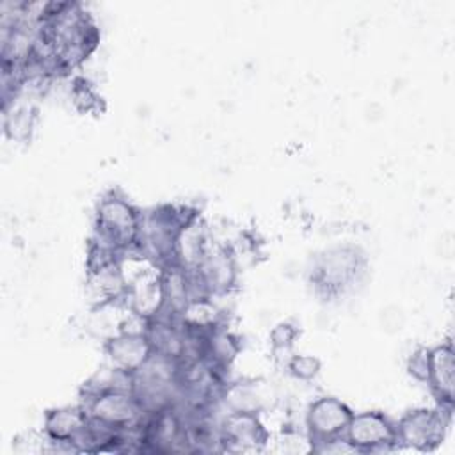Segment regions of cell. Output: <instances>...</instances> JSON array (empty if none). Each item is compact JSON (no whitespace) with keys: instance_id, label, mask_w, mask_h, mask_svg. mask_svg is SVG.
I'll use <instances>...</instances> for the list:
<instances>
[{"instance_id":"6da1fadb","label":"cell","mask_w":455,"mask_h":455,"mask_svg":"<svg viewBox=\"0 0 455 455\" xmlns=\"http://www.w3.org/2000/svg\"><path fill=\"white\" fill-rule=\"evenodd\" d=\"M142 212L133 206L123 194L108 192L96 206L94 242L124 254L135 251Z\"/></svg>"},{"instance_id":"7a4b0ae2","label":"cell","mask_w":455,"mask_h":455,"mask_svg":"<svg viewBox=\"0 0 455 455\" xmlns=\"http://www.w3.org/2000/svg\"><path fill=\"white\" fill-rule=\"evenodd\" d=\"M82 405L96 425L117 432L137 428L146 414L142 403L130 386L110 387L84 396Z\"/></svg>"},{"instance_id":"3957f363","label":"cell","mask_w":455,"mask_h":455,"mask_svg":"<svg viewBox=\"0 0 455 455\" xmlns=\"http://www.w3.org/2000/svg\"><path fill=\"white\" fill-rule=\"evenodd\" d=\"M451 421V411L444 407L414 409L405 412L396 423L398 444L416 451H434L446 437Z\"/></svg>"},{"instance_id":"277c9868","label":"cell","mask_w":455,"mask_h":455,"mask_svg":"<svg viewBox=\"0 0 455 455\" xmlns=\"http://www.w3.org/2000/svg\"><path fill=\"white\" fill-rule=\"evenodd\" d=\"M363 267L364 258L359 249L350 245L329 249L315 261L313 284L327 295L341 293L357 281Z\"/></svg>"},{"instance_id":"5b68a950","label":"cell","mask_w":455,"mask_h":455,"mask_svg":"<svg viewBox=\"0 0 455 455\" xmlns=\"http://www.w3.org/2000/svg\"><path fill=\"white\" fill-rule=\"evenodd\" d=\"M91 427L92 421L82 403L73 407H59L44 414L43 435L55 451H85Z\"/></svg>"},{"instance_id":"8992f818","label":"cell","mask_w":455,"mask_h":455,"mask_svg":"<svg viewBox=\"0 0 455 455\" xmlns=\"http://www.w3.org/2000/svg\"><path fill=\"white\" fill-rule=\"evenodd\" d=\"M197 297H219L233 290L238 272L233 254L228 247L210 243L204 256L194 270H188Z\"/></svg>"},{"instance_id":"52a82bcc","label":"cell","mask_w":455,"mask_h":455,"mask_svg":"<svg viewBox=\"0 0 455 455\" xmlns=\"http://www.w3.org/2000/svg\"><path fill=\"white\" fill-rule=\"evenodd\" d=\"M345 439L354 451H389L398 446L396 423L379 411H364L359 414L354 412L347 427Z\"/></svg>"},{"instance_id":"ba28073f","label":"cell","mask_w":455,"mask_h":455,"mask_svg":"<svg viewBox=\"0 0 455 455\" xmlns=\"http://www.w3.org/2000/svg\"><path fill=\"white\" fill-rule=\"evenodd\" d=\"M352 416L354 412L345 402L334 396L316 398L306 412V430L311 448L315 450L325 443L345 437Z\"/></svg>"},{"instance_id":"9c48e42d","label":"cell","mask_w":455,"mask_h":455,"mask_svg":"<svg viewBox=\"0 0 455 455\" xmlns=\"http://www.w3.org/2000/svg\"><path fill=\"white\" fill-rule=\"evenodd\" d=\"M105 352L114 368L135 375L153 357L155 350L146 329L119 331L105 341Z\"/></svg>"},{"instance_id":"30bf717a","label":"cell","mask_w":455,"mask_h":455,"mask_svg":"<svg viewBox=\"0 0 455 455\" xmlns=\"http://www.w3.org/2000/svg\"><path fill=\"white\" fill-rule=\"evenodd\" d=\"M268 441V432L258 414L228 412L219 425V444L228 451H259Z\"/></svg>"},{"instance_id":"8fae6325","label":"cell","mask_w":455,"mask_h":455,"mask_svg":"<svg viewBox=\"0 0 455 455\" xmlns=\"http://www.w3.org/2000/svg\"><path fill=\"white\" fill-rule=\"evenodd\" d=\"M427 384L439 405L453 411L455 400V350L451 341L428 348Z\"/></svg>"},{"instance_id":"7c38bea8","label":"cell","mask_w":455,"mask_h":455,"mask_svg":"<svg viewBox=\"0 0 455 455\" xmlns=\"http://www.w3.org/2000/svg\"><path fill=\"white\" fill-rule=\"evenodd\" d=\"M267 398L268 393L256 380L224 384L220 395V402L226 405L228 412L242 414H259L267 407Z\"/></svg>"},{"instance_id":"4fadbf2b","label":"cell","mask_w":455,"mask_h":455,"mask_svg":"<svg viewBox=\"0 0 455 455\" xmlns=\"http://www.w3.org/2000/svg\"><path fill=\"white\" fill-rule=\"evenodd\" d=\"M288 371L299 380H313L320 371V361L313 355H291L286 364Z\"/></svg>"},{"instance_id":"5bb4252c","label":"cell","mask_w":455,"mask_h":455,"mask_svg":"<svg viewBox=\"0 0 455 455\" xmlns=\"http://www.w3.org/2000/svg\"><path fill=\"white\" fill-rule=\"evenodd\" d=\"M299 334V329L293 325V323H288V322H283L279 325H275L270 332V343H272V348L274 350H288L295 338Z\"/></svg>"},{"instance_id":"9a60e30c","label":"cell","mask_w":455,"mask_h":455,"mask_svg":"<svg viewBox=\"0 0 455 455\" xmlns=\"http://www.w3.org/2000/svg\"><path fill=\"white\" fill-rule=\"evenodd\" d=\"M407 370L409 373L419 380V382H427V373H428V348L421 347L418 348L407 363Z\"/></svg>"}]
</instances>
